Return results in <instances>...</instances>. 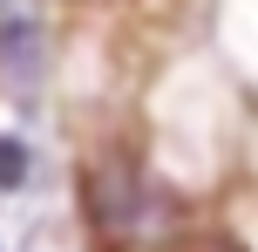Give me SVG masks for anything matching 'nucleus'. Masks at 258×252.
Here are the masks:
<instances>
[{
    "label": "nucleus",
    "instance_id": "1",
    "mask_svg": "<svg viewBox=\"0 0 258 252\" xmlns=\"http://www.w3.org/2000/svg\"><path fill=\"white\" fill-rule=\"evenodd\" d=\"M82 198H89V232L95 239H109V245H136L143 232H150V177L136 171V164H122V157H109L102 171H89V191H82Z\"/></svg>",
    "mask_w": 258,
    "mask_h": 252
}]
</instances>
